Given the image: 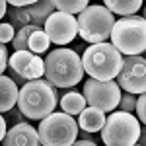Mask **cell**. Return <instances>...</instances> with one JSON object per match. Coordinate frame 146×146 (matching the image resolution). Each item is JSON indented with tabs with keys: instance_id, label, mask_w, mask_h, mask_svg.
<instances>
[{
	"instance_id": "obj_30",
	"label": "cell",
	"mask_w": 146,
	"mask_h": 146,
	"mask_svg": "<svg viewBox=\"0 0 146 146\" xmlns=\"http://www.w3.org/2000/svg\"><path fill=\"white\" fill-rule=\"evenodd\" d=\"M70 146H98V144H96V142H92V140H78V138H76Z\"/></svg>"
},
{
	"instance_id": "obj_24",
	"label": "cell",
	"mask_w": 146,
	"mask_h": 146,
	"mask_svg": "<svg viewBox=\"0 0 146 146\" xmlns=\"http://www.w3.org/2000/svg\"><path fill=\"white\" fill-rule=\"evenodd\" d=\"M135 117L138 123H146V96L144 94H140V96H136V105H135Z\"/></svg>"
},
{
	"instance_id": "obj_10",
	"label": "cell",
	"mask_w": 146,
	"mask_h": 146,
	"mask_svg": "<svg viewBox=\"0 0 146 146\" xmlns=\"http://www.w3.org/2000/svg\"><path fill=\"white\" fill-rule=\"evenodd\" d=\"M43 31H45L47 39L51 43H55V45H66L78 33L76 18L68 16V14H62V12H55V14L49 16V20L45 22Z\"/></svg>"
},
{
	"instance_id": "obj_26",
	"label": "cell",
	"mask_w": 146,
	"mask_h": 146,
	"mask_svg": "<svg viewBox=\"0 0 146 146\" xmlns=\"http://www.w3.org/2000/svg\"><path fill=\"white\" fill-rule=\"evenodd\" d=\"M8 58H10V56H8L6 45H2V43H0V74L8 68Z\"/></svg>"
},
{
	"instance_id": "obj_16",
	"label": "cell",
	"mask_w": 146,
	"mask_h": 146,
	"mask_svg": "<svg viewBox=\"0 0 146 146\" xmlns=\"http://www.w3.org/2000/svg\"><path fill=\"white\" fill-rule=\"evenodd\" d=\"M58 105H60V109H62V113H66V115H70V117H78L80 113L86 109V100L82 98V94H78V92H74L72 88L68 92H64L62 96H60V100H58Z\"/></svg>"
},
{
	"instance_id": "obj_15",
	"label": "cell",
	"mask_w": 146,
	"mask_h": 146,
	"mask_svg": "<svg viewBox=\"0 0 146 146\" xmlns=\"http://www.w3.org/2000/svg\"><path fill=\"white\" fill-rule=\"evenodd\" d=\"M18 92H20V88L6 74H0V113H6L12 107H16Z\"/></svg>"
},
{
	"instance_id": "obj_9",
	"label": "cell",
	"mask_w": 146,
	"mask_h": 146,
	"mask_svg": "<svg viewBox=\"0 0 146 146\" xmlns=\"http://www.w3.org/2000/svg\"><path fill=\"white\" fill-rule=\"evenodd\" d=\"M115 84L119 90H125L127 94L140 96L146 90V60L142 55H133V56H123L121 70L115 76Z\"/></svg>"
},
{
	"instance_id": "obj_1",
	"label": "cell",
	"mask_w": 146,
	"mask_h": 146,
	"mask_svg": "<svg viewBox=\"0 0 146 146\" xmlns=\"http://www.w3.org/2000/svg\"><path fill=\"white\" fill-rule=\"evenodd\" d=\"M45 64V80L55 88H74L84 76L82 60L76 51L58 47L55 51L47 53V58H43Z\"/></svg>"
},
{
	"instance_id": "obj_14",
	"label": "cell",
	"mask_w": 146,
	"mask_h": 146,
	"mask_svg": "<svg viewBox=\"0 0 146 146\" xmlns=\"http://www.w3.org/2000/svg\"><path fill=\"white\" fill-rule=\"evenodd\" d=\"M27 16H29V23L37 25V27H43L45 22L49 20L51 14H55V6H53V0H41V2H31L27 8Z\"/></svg>"
},
{
	"instance_id": "obj_27",
	"label": "cell",
	"mask_w": 146,
	"mask_h": 146,
	"mask_svg": "<svg viewBox=\"0 0 146 146\" xmlns=\"http://www.w3.org/2000/svg\"><path fill=\"white\" fill-rule=\"evenodd\" d=\"M78 140H92V142H96V144H98V138H96V135L86 133V131H78Z\"/></svg>"
},
{
	"instance_id": "obj_25",
	"label": "cell",
	"mask_w": 146,
	"mask_h": 146,
	"mask_svg": "<svg viewBox=\"0 0 146 146\" xmlns=\"http://www.w3.org/2000/svg\"><path fill=\"white\" fill-rule=\"evenodd\" d=\"M16 37V31H14V27H12L8 22H4V23H0V43L2 45H6L8 41H12Z\"/></svg>"
},
{
	"instance_id": "obj_5",
	"label": "cell",
	"mask_w": 146,
	"mask_h": 146,
	"mask_svg": "<svg viewBox=\"0 0 146 146\" xmlns=\"http://www.w3.org/2000/svg\"><path fill=\"white\" fill-rule=\"evenodd\" d=\"M113 23H115L113 14L105 6H100V4L88 6L84 12H80L78 18H76L80 37L90 45L107 43L113 29Z\"/></svg>"
},
{
	"instance_id": "obj_23",
	"label": "cell",
	"mask_w": 146,
	"mask_h": 146,
	"mask_svg": "<svg viewBox=\"0 0 146 146\" xmlns=\"http://www.w3.org/2000/svg\"><path fill=\"white\" fill-rule=\"evenodd\" d=\"M135 105H136V96L133 94H121V98H119V103H117V107H119V111L123 113H135Z\"/></svg>"
},
{
	"instance_id": "obj_12",
	"label": "cell",
	"mask_w": 146,
	"mask_h": 146,
	"mask_svg": "<svg viewBox=\"0 0 146 146\" xmlns=\"http://www.w3.org/2000/svg\"><path fill=\"white\" fill-rule=\"evenodd\" d=\"M2 146H41V142L37 129H33L29 123H22L6 131Z\"/></svg>"
},
{
	"instance_id": "obj_11",
	"label": "cell",
	"mask_w": 146,
	"mask_h": 146,
	"mask_svg": "<svg viewBox=\"0 0 146 146\" xmlns=\"http://www.w3.org/2000/svg\"><path fill=\"white\" fill-rule=\"evenodd\" d=\"M8 68H12L25 82L39 80L45 74L43 58L33 55V53H29V51H16V53H12V56L8 58Z\"/></svg>"
},
{
	"instance_id": "obj_19",
	"label": "cell",
	"mask_w": 146,
	"mask_h": 146,
	"mask_svg": "<svg viewBox=\"0 0 146 146\" xmlns=\"http://www.w3.org/2000/svg\"><path fill=\"white\" fill-rule=\"evenodd\" d=\"M53 6H55V12L74 16V14L84 12L90 4H88V0H53Z\"/></svg>"
},
{
	"instance_id": "obj_7",
	"label": "cell",
	"mask_w": 146,
	"mask_h": 146,
	"mask_svg": "<svg viewBox=\"0 0 146 146\" xmlns=\"http://www.w3.org/2000/svg\"><path fill=\"white\" fill-rule=\"evenodd\" d=\"M100 133L105 146H135L140 135V123L131 113L111 111Z\"/></svg>"
},
{
	"instance_id": "obj_8",
	"label": "cell",
	"mask_w": 146,
	"mask_h": 146,
	"mask_svg": "<svg viewBox=\"0 0 146 146\" xmlns=\"http://www.w3.org/2000/svg\"><path fill=\"white\" fill-rule=\"evenodd\" d=\"M82 98L86 100L88 107L100 109L103 113H109L113 109H117V103H119V98H121V90L115 84V80L100 82V80L90 78L84 82Z\"/></svg>"
},
{
	"instance_id": "obj_2",
	"label": "cell",
	"mask_w": 146,
	"mask_h": 146,
	"mask_svg": "<svg viewBox=\"0 0 146 146\" xmlns=\"http://www.w3.org/2000/svg\"><path fill=\"white\" fill-rule=\"evenodd\" d=\"M16 105L29 121H43L47 115L55 111L58 101L53 94V86L47 80L39 78L31 80L20 88Z\"/></svg>"
},
{
	"instance_id": "obj_28",
	"label": "cell",
	"mask_w": 146,
	"mask_h": 146,
	"mask_svg": "<svg viewBox=\"0 0 146 146\" xmlns=\"http://www.w3.org/2000/svg\"><path fill=\"white\" fill-rule=\"evenodd\" d=\"M31 4V0H10L8 6H14V8H27Z\"/></svg>"
},
{
	"instance_id": "obj_20",
	"label": "cell",
	"mask_w": 146,
	"mask_h": 146,
	"mask_svg": "<svg viewBox=\"0 0 146 146\" xmlns=\"http://www.w3.org/2000/svg\"><path fill=\"white\" fill-rule=\"evenodd\" d=\"M49 45H51V41L47 39V35L43 29H37L31 37H29V41H27V51L29 53H33V55H43L49 51Z\"/></svg>"
},
{
	"instance_id": "obj_32",
	"label": "cell",
	"mask_w": 146,
	"mask_h": 146,
	"mask_svg": "<svg viewBox=\"0 0 146 146\" xmlns=\"http://www.w3.org/2000/svg\"><path fill=\"white\" fill-rule=\"evenodd\" d=\"M135 146H138V144H135Z\"/></svg>"
},
{
	"instance_id": "obj_4",
	"label": "cell",
	"mask_w": 146,
	"mask_h": 146,
	"mask_svg": "<svg viewBox=\"0 0 146 146\" xmlns=\"http://www.w3.org/2000/svg\"><path fill=\"white\" fill-rule=\"evenodd\" d=\"M111 45L123 56L140 55L146 49V20L140 16H129L115 20L111 29Z\"/></svg>"
},
{
	"instance_id": "obj_21",
	"label": "cell",
	"mask_w": 146,
	"mask_h": 146,
	"mask_svg": "<svg viewBox=\"0 0 146 146\" xmlns=\"http://www.w3.org/2000/svg\"><path fill=\"white\" fill-rule=\"evenodd\" d=\"M37 29H43V27H37V25H25V27H22V29L16 33V37L12 39L14 51H27V41H29V37H31Z\"/></svg>"
},
{
	"instance_id": "obj_29",
	"label": "cell",
	"mask_w": 146,
	"mask_h": 146,
	"mask_svg": "<svg viewBox=\"0 0 146 146\" xmlns=\"http://www.w3.org/2000/svg\"><path fill=\"white\" fill-rule=\"evenodd\" d=\"M6 131H8V127H6V121H4V117H2V113H0V142H2V138L6 135Z\"/></svg>"
},
{
	"instance_id": "obj_31",
	"label": "cell",
	"mask_w": 146,
	"mask_h": 146,
	"mask_svg": "<svg viewBox=\"0 0 146 146\" xmlns=\"http://www.w3.org/2000/svg\"><path fill=\"white\" fill-rule=\"evenodd\" d=\"M6 8H8V2L0 0V18H2V16H6Z\"/></svg>"
},
{
	"instance_id": "obj_13",
	"label": "cell",
	"mask_w": 146,
	"mask_h": 146,
	"mask_svg": "<svg viewBox=\"0 0 146 146\" xmlns=\"http://www.w3.org/2000/svg\"><path fill=\"white\" fill-rule=\"evenodd\" d=\"M103 123H105V113L100 109H94V107H86L78 115V127L86 133H92V135L101 131Z\"/></svg>"
},
{
	"instance_id": "obj_6",
	"label": "cell",
	"mask_w": 146,
	"mask_h": 146,
	"mask_svg": "<svg viewBox=\"0 0 146 146\" xmlns=\"http://www.w3.org/2000/svg\"><path fill=\"white\" fill-rule=\"evenodd\" d=\"M39 142L41 146H70L78 138V123L66 113H51L39 121Z\"/></svg>"
},
{
	"instance_id": "obj_18",
	"label": "cell",
	"mask_w": 146,
	"mask_h": 146,
	"mask_svg": "<svg viewBox=\"0 0 146 146\" xmlns=\"http://www.w3.org/2000/svg\"><path fill=\"white\" fill-rule=\"evenodd\" d=\"M6 20H8V23L14 27L16 33H18L22 27H25V25H31L25 8H14V6H8V8H6Z\"/></svg>"
},
{
	"instance_id": "obj_17",
	"label": "cell",
	"mask_w": 146,
	"mask_h": 146,
	"mask_svg": "<svg viewBox=\"0 0 146 146\" xmlns=\"http://www.w3.org/2000/svg\"><path fill=\"white\" fill-rule=\"evenodd\" d=\"M101 6H105L111 14H119L123 18H129V16H135L142 8V2L140 0H105Z\"/></svg>"
},
{
	"instance_id": "obj_22",
	"label": "cell",
	"mask_w": 146,
	"mask_h": 146,
	"mask_svg": "<svg viewBox=\"0 0 146 146\" xmlns=\"http://www.w3.org/2000/svg\"><path fill=\"white\" fill-rule=\"evenodd\" d=\"M2 117H4V121H6V127H8V129L16 127V125L27 123V117H25V115H22V111H20L18 107H12L10 111L2 113Z\"/></svg>"
},
{
	"instance_id": "obj_3",
	"label": "cell",
	"mask_w": 146,
	"mask_h": 146,
	"mask_svg": "<svg viewBox=\"0 0 146 146\" xmlns=\"http://www.w3.org/2000/svg\"><path fill=\"white\" fill-rule=\"evenodd\" d=\"M80 60H82L84 72H88L92 80L109 82L119 74L123 55L111 43H96L84 51Z\"/></svg>"
}]
</instances>
